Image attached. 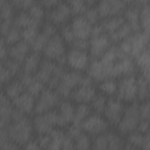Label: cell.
<instances>
[{
  "mask_svg": "<svg viewBox=\"0 0 150 150\" xmlns=\"http://www.w3.org/2000/svg\"><path fill=\"white\" fill-rule=\"evenodd\" d=\"M0 150H20V149H19V145L18 144H15V143H13V142L9 141L5 145L0 146Z\"/></svg>",
  "mask_w": 150,
  "mask_h": 150,
  "instance_id": "680465c9",
  "label": "cell"
},
{
  "mask_svg": "<svg viewBox=\"0 0 150 150\" xmlns=\"http://www.w3.org/2000/svg\"><path fill=\"white\" fill-rule=\"evenodd\" d=\"M39 28H40L39 25H32V26H28V27L21 29V40L27 42L28 45H30L34 41V39L38 36V34L40 32Z\"/></svg>",
  "mask_w": 150,
  "mask_h": 150,
  "instance_id": "74e56055",
  "label": "cell"
},
{
  "mask_svg": "<svg viewBox=\"0 0 150 150\" xmlns=\"http://www.w3.org/2000/svg\"><path fill=\"white\" fill-rule=\"evenodd\" d=\"M12 4L15 8H19L21 11H28L29 7L34 4V1H32V0H15Z\"/></svg>",
  "mask_w": 150,
  "mask_h": 150,
  "instance_id": "f907efd6",
  "label": "cell"
},
{
  "mask_svg": "<svg viewBox=\"0 0 150 150\" xmlns=\"http://www.w3.org/2000/svg\"><path fill=\"white\" fill-rule=\"evenodd\" d=\"M66 63L71 68V70L82 71L87 70L90 63V56L87 50H79L70 48L66 54Z\"/></svg>",
  "mask_w": 150,
  "mask_h": 150,
  "instance_id": "5bb4252c",
  "label": "cell"
},
{
  "mask_svg": "<svg viewBox=\"0 0 150 150\" xmlns=\"http://www.w3.org/2000/svg\"><path fill=\"white\" fill-rule=\"evenodd\" d=\"M97 94L96 87L94 86V81L88 76L83 75L80 84L73 90L70 94V97L73 101L77 103H90V101L94 98V96Z\"/></svg>",
  "mask_w": 150,
  "mask_h": 150,
  "instance_id": "ba28073f",
  "label": "cell"
},
{
  "mask_svg": "<svg viewBox=\"0 0 150 150\" xmlns=\"http://www.w3.org/2000/svg\"><path fill=\"white\" fill-rule=\"evenodd\" d=\"M68 5L71 9V14L83 15V13L87 11V8L90 6H94L95 2L94 1H83V0H73V1H69Z\"/></svg>",
  "mask_w": 150,
  "mask_h": 150,
  "instance_id": "836d02e7",
  "label": "cell"
},
{
  "mask_svg": "<svg viewBox=\"0 0 150 150\" xmlns=\"http://www.w3.org/2000/svg\"><path fill=\"white\" fill-rule=\"evenodd\" d=\"M83 16H84V19H86V20H87L91 26H94V25L98 23V20L101 19V18H100V15H98L97 9H96V7H95V5H94V6L88 7V8H87V11L83 13Z\"/></svg>",
  "mask_w": 150,
  "mask_h": 150,
  "instance_id": "7bdbcfd3",
  "label": "cell"
},
{
  "mask_svg": "<svg viewBox=\"0 0 150 150\" xmlns=\"http://www.w3.org/2000/svg\"><path fill=\"white\" fill-rule=\"evenodd\" d=\"M15 7L13 6L12 2L9 1H6L5 5L1 7L0 9V21L2 20H14V16H15Z\"/></svg>",
  "mask_w": 150,
  "mask_h": 150,
  "instance_id": "b9f144b4",
  "label": "cell"
},
{
  "mask_svg": "<svg viewBox=\"0 0 150 150\" xmlns=\"http://www.w3.org/2000/svg\"><path fill=\"white\" fill-rule=\"evenodd\" d=\"M141 121L138 103L131 102L127 107H124V111L122 118L117 124V129L120 135H128L137 129V125Z\"/></svg>",
  "mask_w": 150,
  "mask_h": 150,
  "instance_id": "5b68a950",
  "label": "cell"
},
{
  "mask_svg": "<svg viewBox=\"0 0 150 150\" xmlns=\"http://www.w3.org/2000/svg\"><path fill=\"white\" fill-rule=\"evenodd\" d=\"M32 122H33L34 131H36L38 135L49 134L55 128L63 129L64 127L68 125V123L63 121L62 117L59 115V112L55 110L42 112V114H36V116L34 117Z\"/></svg>",
  "mask_w": 150,
  "mask_h": 150,
  "instance_id": "3957f363",
  "label": "cell"
},
{
  "mask_svg": "<svg viewBox=\"0 0 150 150\" xmlns=\"http://www.w3.org/2000/svg\"><path fill=\"white\" fill-rule=\"evenodd\" d=\"M111 46V41L109 36L104 33L101 23H96L93 26L91 34L89 38V53L93 60H98L105 53V50Z\"/></svg>",
  "mask_w": 150,
  "mask_h": 150,
  "instance_id": "277c9868",
  "label": "cell"
},
{
  "mask_svg": "<svg viewBox=\"0 0 150 150\" xmlns=\"http://www.w3.org/2000/svg\"><path fill=\"white\" fill-rule=\"evenodd\" d=\"M131 34H134L131 27L124 21V23H123L121 27H118L114 33H111V34L108 35V36H109V39H110L111 42L120 43L121 41H123V40H125L127 38H129Z\"/></svg>",
  "mask_w": 150,
  "mask_h": 150,
  "instance_id": "f1b7e54d",
  "label": "cell"
},
{
  "mask_svg": "<svg viewBox=\"0 0 150 150\" xmlns=\"http://www.w3.org/2000/svg\"><path fill=\"white\" fill-rule=\"evenodd\" d=\"M43 54L46 59L52 60L59 64L66 63V54H67L66 42L63 41V39L60 36L59 33L48 40L43 49Z\"/></svg>",
  "mask_w": 150,
  "mask_h": 150,
  "instance_id": "52a82bcc",
  "label": "cell"
},
{
  "mask_svg": "<svg viewBox=\"0 0 150 150\" xmlns=\"http://www.w3.org/2000/svg\"><path fill=\"white\" fill-rule=\"evenodd\" d=\"M117 100L121 102H135L137 98V90H136V76L128 75L120 79L117 82Z\"/></svg>",
  "mask_w": 150,
  "mask_h": 150,
  "instance_id": "8fae6325",
  "label": "cell"
},
{
  "mask_svg": "<svg viewBox=\"0 0 150 150\" xmlns=\"http://www.w3.org/2000/svg\"><path fill=\"white\" fill-rule=\"evenodd\" d=\"M69 26H70L76 39L89 40L93 26L84 19L83 15H75L71 19V22L69 23Z\"/></svg>",
  "mask_w": 150,
  "mask_h": 150,
  "instance_id": "ac0fdd59",
  "label": "cell"
},
{
  "mask_svg": "<svg viewBox=\"0 0 150 150\" xmlns=\"http://www.w3.org/2000/svg\"><path fill=\"white\" fill-rule=\"evenodd\" d=\"M7 130L11 142L18 145H25L26 143L33 141V122L27 116H23L16 121H12L7 127Z\"/></svg>",
  "mask_w": 150,
  "mask_h": 150,
  "instance_id": "7a4b0ae2",
  "label": "cell"
},
{
  "mask_svg": "<svg viewBox=\"0 0 150 150\" xmlns=\"http://www.w3.org/2000/svg\"><path fill=\"white\" fill-rule=\"evenodd\" d=\"M91 144H93V141L90 136L86 132H82L76 138H74L75 150H91Z\"/></svg>",
  "mask_w": 150,
  "mask_h": 150,
  "instance_id": "d590c367",
  "label": "cell"
},
{
  "mask_svg": "<svg viewBox=\"0 0 150 150\" xmlns=\"http://www.w3.org/2000/svg\"><path fill=\"white\" fill-rule=\"evenodd\" d=\"M109 123L107 120L101 116L100 114H90L81 124L83 132L88 134L89 136H98L104 134L109 129Z\"/></svg>",
  "mask_w": 150,
  "mask_h": 150,
  "instance_id": "7c38bea8",
  "label": "cell"
},
{
  "mask_svg": "<svg viewBox=\"0 0 150 150\" xmlns=\"http://www.w3.org/2000/svg\"><path fill=\"white\" fill-rule=\"evenodd\" d=\"M59 115L62 117L63 121H66L68 124L73 122L74 112H75V105L70 101H62L59 104Z\"/></svg>",
  "mask_w": 150,
  "mask_h": 150,
  "instance_id": "83f0119b",
  "label": "cell"
},
{
  "mask_svg": "<svg viewBox=\"0 0 150 150\" xmlns=\"http://www.w3.org/2000/svg\"><path fill=\"white\" fill-rule=\"evenodd\" d=\"M4 66L9 71V74L12 75V77L15 76V75H18L20 73V70H21V63L16 62L14 60H11V59H7L5 61V63H4Z\"/></svg>",
  "mask_w": 150,
  "mask_h": 150,
  "instance_id": "f6af8a7d",
  "label": "cell"
},
{
  "mask_svg": "<svg viewBox=\"0 0 150 150\" xmlns=\"http://www.w3.org/2000/svg\"><path fill=\"white\" fill-rule=\"evenodd\" d=\"M41 61H42V60H41V56H40L39 53H34V52L29 53V54L26 56V59L23 60V62H22V66H21L22 73L32 74V75H33V74L36 73V70L39 69Z\"/></svg>",
  "mask_w": 150,
  "mask_h": 150,
  "instance_id": "d4e9b609",
  "label": "cell"
},
{
  "mask_svg": "<svg viewBox=\"0 0 150 150\" xmlns=\"http://www.w3.org/2000/svg\"><path fill=\"white\" fill-rule=\"evenodd\" d=\"M138 110H139L141 120L149 121V117H150V104H149V101H143L141 104H138Z\"/></svg>",
  "mask_w": 150,
  "mask_h": 150,
  "instance_id": "7dc6e473",
  "label": "cell"
},
{
  "mask_svg": "<svg viewBox=\"0 0 150 150\" xmlns=\"http://www.w3.org/2000/svg\"><path fill=\"white\" fill-rule=\"evenodd\" d=\"M123 111H124L123 102H121L117 98H109L107 101V105L103 114H104V118L109 124L117 125L120 120L122 118Z\"/></svg>",
  "mask_w": 150,
  "mask_h": 150,
  "instance_id": "e0dca14e",
  "label": "cell"
},
{
  "mask_svg": "<svg viewBox=\"0 0 150 150\" xmlns=\"http://www.w3.org/2000/svg\"><path fill=\"white\" fill-rule=\"evenodd\" d=\"M30 46L25 41H19L18 43L8 47V59L14 60L19 63H22L26 56L29 54Z\"/></svg>",
  "mask_w": 150,
  "mask_h": 150,
  "instance_id": "603a6c76",
  "label": "cell"
},
{
  "mask_svg": "<svg viewBox=\"0 0 150 150\" xmlns=\"http://www.w3.org/2000/svg\"><path fill=\"white\" fill-rule=\"evenodd\" d=\"M23 91H25V88L20 80H11L5 88V95L12 101L19 97Z\"/></svg>",
  "mask_w": 150,
  "mask_h": 150,
  "instance_id": "4316f807",
  "label": "cell"
},
{
  "mask_svg": "<svg viewBox=\"0 0 150 150\" xmlns=\"http://www.w3.org/2000/svg\"><path fill=\"white\" fill-rule=\"evenodd\" d=\"M49 38H47L45 34H42L41 32H39L38 36L34 39V41L29 45L30 46V49L34 52V53H40V52H43L47 42H48Z\"/></svg>",
  "mask_w": 150,
  "mask_h": 150,
  "instance_id": "60d3db41",
  "label": "cell"
},
{
  "mask_svg": "<svg viewBox=\"0 0 150 150\" xmlns=\"http://www.w3.org/2000/svg\"><path fill=\"white\" fill-rule=\"evenodd\" d=\"M91 114V108L87 103H79L75 107V112H74V118L71 123L75 124H82V122Z\"/></svg>",
  "mask_w": 150,
  "mask_h": 150,
  "instance_id": "1f68e13d",
  "label": "cell"
},
{
  "mask_svg": "<svg viewBox=\"0 0 150 150\" xmlns=\"http://www.w3.org/2000/svg\"><path fill=\"white\" fill-rule=\"evenodd\" d=\"M50 135L49 134H43V135H38V138H36V142L38 144L40 145V148L43 150L49 143H50Z\"/></svg>",
  "mask_w": 150,
  "mask_h": 150,
  "instance_id": "f5cc1de1",
  "label": "cell"
},
{
  "mask_svg": "<svg viewBox=\"0 0 150 150\" xmlns=\"http://www.w3.org/2000/svg\"><path fill=\"white\" fill-rule=\"evenodd\" d=\"M64 71L66 69L63 64H59L52 60L45 59L41 61L40 67L35 73V77L43 84H47V88L55 90Z\"/></svg>",
  "mask_w": 150,
  "mask_h": 150,
  "instance_id": "6da1fadb",
  "label": "cell"
},
{
  "mask_svg": "<svg viewBox=\"0 0 150 150\" xmlns=\"http://www.w3.org/2000/svg\"><path fill=\"white\" fill-rule=\"evenodd\" d=\"M71 9L68 5V2H60L54 6L52 9L48 11L47 13V18H48V21L53 25H66L67 21L70 19L71 16Z\"/></svg>",
  "mask_w": 150,
  "mask_h": 150,
  "instance_id": "2e32d148",
  "label": "cell"
},
{
  "mask_svg": "<svg viewBox=\"0 0 150 150\" xmlns=\"http://www.w3.org/2000/svg\"><path fill=\"white\" fill-rule=\"evenodd\" d=\"M83 77V74L81 71L76 70H66L64 74L62 75L57 87H56V93L59 94L60 97H70V94L73 90L80 84L81 80Z\"/></svg>",
  "mask_w": 150,
  "mask_h": 150,
  "instance_id": "9c48e42d",
  "label": "cell"
},
{
  "mask_svg": "<svg viewBox=\"0 0 150 150\" xmlns=\"http://www.w3.org/2000/svg\"><path fill=\"white\" fill-rule=\"evenodd\" d=\"M98 89L101 90V94L103 95L114 96L116 95V91H117V81L115 79H105L100 82Z\"/></svg>",
  "mask_w": 150,
  "mask_h": 150,
  "instance_id": "d6a6232c",
  "label": "cell"
},
{
  "mask_svg": "<svg viewBox=\"0 0 150 150\" xmlns=\"http://www.w3.org/2000/svg\"><path fill=\"white\" fill-rule=\"evenodd\" d=\"M125 146L123 137L115 131H105L98 136H95V139L91 144V150H122Z\"/></svg>",
  "mask_w": 150,
  "mask_h": 150,
  "instance_id": "8992f818",
  "label": "cell"
},
{
  "mask_svg": "<svg viewBox=\"0 0 150 150\" xmlns=\"http://www.w3.org/2000/svg\"><path fill=\"white\" fill-rule=\"evenodd\" d=\"M13 23H14L15 27H18L20 29H23V28H26L28 26H32V25H39V26L41 25L39 22H35L30 18V15L28 14L27 11H20L18 14H15L14 20H13Z\"/></svg>",
  "mask_w": 150,
  "mask_h": 150,
  "instance_id": "4dcf8cb0",
  "label": "cell"
},
{
  "mask_svg": "<svg viewBox=\"0 0 150 150\" xmlns=\"http://www.w3.org/2000/svg\"><path fill=\"white\" fill-rule=\"evenodd\" d=\"M149 2L144 4L139 8V25L143 32H149V23H150V9Z\"/></svg>",
  "mask_w": 150,
  "mask_h": 150,
  "instance_id": "f35d334b",
  "label": "cell"
},
{
  "mask_svg": "<svg viewBox=\"0 0 150 150\" xmlns=\"http://www.w3.org/2000/svg\"><path fill=\"white\" fill-rule=\"evenodd\" d=\"M40 4L45 7V9H46V8H47V9H52L54 6H56V5L59 4V1H56V0H42Z\"/></svg>",
  "mask_w": 150,
  "mask_h": 150,
  "instance_id": "6f0895ef",
  "label": "cell"
},
{
  "mask_svg": "<svg viewBox=\"0 0 150 150\" xmlns=\"http://www.w3.org/2000/svg\"><path fill=\"white\" fill-rule=\"evenodd\" d=\"M11 80H12V75L6 69V67L1 63L0 64V87H2L4 84H7Z\"/></svg>",
  "mask_w": 150,
  "mask_h": 150,
  "instance_id": "c3c4849f",
  "label": "cell"
},
{
  "mask_svg": "<svg viewBox=\"0 0 150 150\" xmlns=\"http://www.w3.org/2000/svg\"><path fill=\"white\" fill-rule=\"evenodd\" d=\"M4 40H5V43L7 46H9V47L15 45V43H18L19 41H21V29L15 27V26H13L8 30V33L6 35H4Z\"/></svg>",
  "mask_w": 150,
  "mask_h": 150,
  "instance_id": "ab89813d",
  "label": "cell"
},
{
  "mask_svg": "<svg viewBox=\"0 0 150 150\" xmlns=\"http://www.w3.org/2000/svg\"><path fill=\"white\" fill-rule=\"evenodd\" d=\"M0 64H1V61H0Z\"/></svg>",
  "mask_w": 150,
  "mask_h": 150,
  "instance_id": "6125c7cd",
  "label": "cell"
},
{
  "mask_svg": "<svg viewBox=\"0 0 150 150\" xmlns=\"http://www.w3.org/2000/svg\"><path fill=\"white\" fill-rule=\"evenodd\" d=\"M27 12H28V14L30 15V18H32L35 22H39V23L42 22L43 18H45V15H46V9H45V7H43L40 2H34V4L29 7V9H28Z\"/></svg>",
  "mask_w": 150,
  "mask_h": 150,
  "instance_id": "8d00e7d4",
  "label": "cell"
},
{
  "mask_svg": "<svg viewBox=\"0 0 150 150\" xmlns=\"http://www.w3.org/2000/svg\"><path fill=\"white\" fill-rule=\"evenodd\" d=\"M60 36L63 39V41L66 42V45L68 43L69 46L75 41V35H74V33H73V30H71V28H70V26L69 25H63L62 27H61V32H60Z\"/></svg>",
  "mask_w": 150,
  "mask_h": 150,
  "instance_id": "ee69618b",
  "label": "cell"
},
{
  "mask_svg": "<svg viewBox=\"0 0 150 150\" xmlns=\"http://www.w3.org/2000/svg\"><path fill=\"white\" fill-rule=\"evenodd\" d=\"M42 34H45L47 38H52V36H54L55 34H57V30H56V26L55 25H53V23H50L49 21H47V22H45L42 26H41V30H40Z\"/></svg>",
  "mask_w": 150,
  "mask_h": 150,
  "instance_id": "bcb514c9",
  "label": "cell"
},
{
  "mask_svg": "<svg viewBox=\"0 0 150 150\" xmlns=\"http://www.w3.org/2000/svg\"><path fill=\"white\" fill-rule=\"evenodd\" d=\"M129 149H130V146H129V145H125V146H124L122 150H129Z\"/></svg>",
  "mask_w": 150,
  "mask_h": 150,
  "instance_id": "91938a15",
  "label": "cell"
},
{
  "mask_svg": "<svg viewBox=\"0 0 150 150\" xmlns=\"http://www.w3.org/2000/svg\"><path fill=\"white\" fill-rule=\"evenodd\" d=\"M22 150H42V149L40 148V145L38 144L36 141H30V142H28L23 145Z\"/></svg>",
  "mask_w": 150,
  "mask_h": 150,
  "instance_id": "9f6ffc18",
  "label": "cell"
},
{
  "mask_svg": "<svg viewBox=\"0 0 150 150\" xmlns=\"http://www.w3.org/2000/svg\"><path fill=\"white\" fill-rule=\"evenodd\" d=\"M13 26H14V23H13L12 20H2V21H0V34L2 35V38H4V35H6L8 33V30Z\"/></svg>",
  "mask_w": 150,
  "mask_h": 150,
  "instance_id": "db71d44e",
  "label": "cell"
},
{
  "mask_svg": "<svg viewBox=\"0 0 150 150\" xmlns=\"http://www.w3.org/2000/svg\"><path fill=\"white\" fill-rule=\"evenodd\" d=\"M13 107L26 116L30 115L35 109V97L27 91H23L19 97L13 100Z\"/></svg>",
  "mask_w": 150,
  "mask_h": 150,
  "instance_id": "d6986e66",
  "label": "cell"
},
{
  "mask_svg": "<svg viewBox=\"0 0 150 150\" xmlns=\"http://www.w3.org/2000/svg\"><path fill=\"white\" fill-rule=\"evenodd\" d=\"M139 8L138 6H136L134 2L128 4L127 8L123 12V19L124 21L131 27L132 33H137L141 32V25H139Z\"/></svg>",
  "mask_w": 150,
  "mask_h": 150,
  "instance_id": "ffe728a7",
  "label": "cell"
},
{
  "mask_svg": "<svg viewBox=\"0 0 150 150\" xmlns=\"http://www.w3.org/2000/svg\"><path fill=\"white\" fill-rule=\"evenodd\" d=\"M136 69L137 67L134 59L130 56H123L120 60H117L110 68V79L134 75Z\"/></svg>",
  "mask_w": 150,
  "mask_h": 150,
  "instance_id": "9a60e30c",
  "label": "cell"
},
{
  "mask_svg": "<svg viewBox=\"0 0 150 150\" xmlns=\"http://www.w3.org/2000/svg\"><path fill=\"white\" fill-rule=\"evenodd\" d=\"M88 76L93 80V81H103L105 79H109V73L107 67L100 61V60H93L88 68Z\"/></svg>",
  "mask_w": 150,
  "mask_h": 150,
  "instance_id": "cb8c5ba5",
  "label": "cell"
},
{
  "mask_svg": "<svg viewBox=\"0 0 150 150\" xmlns=\"http://www.w3.org/2000/svg\"><path fill=\"white\" fill-rule=\"evenodd\" d=\"M83 132V130H82V127H81V124H75V123H71L70 125H69V128H68V131H67V134L74 139V138H76L80 134H82Z\"/></svg>",
  "mask_w": 150,
  "mask_h": 150,
  "instance_id": "681fc988",
  "label": "cell"
},
{
  "mask_svg": "<svg viewBox=\"0 0 150 150\" xmlns=\"http://www.w3.org/2000/svg\"><path fill=\"white\" fill-rule=\"evenodd\" d=\"M136 130L139 131L141 134H146V132L149 131V122L141 120L139 123H138V125H137V129H136Z\"/></svg>",
  "mask_w": 150,
  "mask_h": 150,
  "instance_id": "11a10c76",
  "label": "cell"
},
{
  "mask_svg": "<svg viewBox=\"0 0 150 150\" xmlns=\"http://www.w3.org/2000/svg\"><path fill=\"white\" fill-rule=\"evenodd\" d=\"M136 90L137 98L139 101H148L149 98V79L139 75L136 77Z\"/></svg>",
  "mask_w": 150,
  "mask_h": 150,
  "instance_id": "f546056e",
  "label": "cell"
},
{
  "mask_svg": "<svg viewBox=\"0 0 150 150\" xmlns=\"http://www.w3.org/2000/svg\"><path fill=\"white\" fill-rule=\"evenodd\" d=\"M129 150H139V149H134V148L131 149V146H130V149H129Z\"/></svg>",
  "mask_w": 150,
  "mask_h": 150,
  "instance_id": "94428289",
  "label": "cell"
},
{
  "mask_svg": "<svg viewBox=\"0 0 150 150\" xmlns=\"http://www.w3.org/2000/svg\"><path fill=\"white\" fill-rule=\"evenodd\" d=\"M60 98L61 97L59 96L56 90L50 89V88H45L41 91V94L38 96V98L35 100V109H34V111L36 114L52 111L56 107H59V104L61 102Z\"/></svg>",
  "mask_w": 150,
  "mask_h": 150,
  "instance_id": "30bf717a",
  "label": "cell"
},
{
  "mask_svg": "<svg viewBox=\"0 0 150 150\" xmlns=\"http://www.w3.org/2000/svg\"><path fill=\"white\" fill-rule=\"evenodd\" d=\"M19 80H20L21 83L23 84L25 91H27L28 94L33 95L34 97H35V96H39V95L41 94V91L45 89V88H43V83L40 82V81L35 77V75L22 73Z\"/></svg>",
  "mask_w": 150,
  "mask_h": 150,
  "instance_id": "44dd1931",
  "label": "cell"
},
{
  "mask_svg": "<svg viewBox=\"0 0 150 150\" xmlns=\"http://www.w3.org/2000/svg\"><path fill=\"white\" fill-rule=\"evenodd\" d=\"M128 145L132 146L134 149L139 150H149L150 148V137L149 134H141L139 131L135 130L130 134H128Z\"/></svg>",
  "mask_w": 150,
  "mask_h": 150,
  "instance_id": "7402d4cb",
  "label": "cell"
},
{
  "mask_svg": "<svg viewBox=\"0 0 150 150\" xmlns=\"http://www.w3.org/2000/svg\"><path fill=\"white\" fill-rule=\"evenodd\" d=\"M129 2L123 1V0H102L100 2H97V5L95 6L100 18L105 19V18H110V16H116V15H121L124 9L127 8Z\"/></svg>",
  "mask_w": 150,
  "mask_h": 150,
  "instance_id": "4fadbf2b",
  "label": "cell"
},
{
  "mask_svg": "<svg viewBox=\"0 0 150 150\" xmlns=\"http://www.w3.org/2000/svg\"><path fill=\"white\" fill-rule=\"evenodd\" d=\"M107 96L103 95V94H96L94 96V98L90 101V108L91 110L95 111V114H103L104 109H105V105H107Z\"/></svg>",
  "mask_w": 150,
  "mask_h": 150,
  "instance_id": "e575fe53",
  "label": "cell"
},
{
  "mask_svg": "<svg viewBox=\"0 0 150 150\" xmlns=\"http://www.w3.org/2000/svg\"><path fill=\"white\" fill-rule=\"evenodd\" d=\"M124 23V19L122 15H116V16H110V18H105L103 19V21L101 22V26L104 30V33L107 35H110L111 33H114L118 27H121Z\"/></svg>",
  "mask_w": 150,
  "mask_h": 150,
  "instance_id": "484cf974",
  "label": "cell"
},
{
  "mask_svg": "<svg viewBox=\"0 0 150 150\" xmlns=\"http://www.w3.org/2000/svg\"><path fill=\"white\" fill-rule=\"evenodd\" d=\"M61 150H75V146H74V139L66 132V136L64 138L62 139V143H61Z\"/></svg>",
  "mask_w": 150,
  "mask_h": 150,
  "instance_id": "816d5d0a",
  "label": "cell"
}]
</instances>
